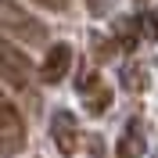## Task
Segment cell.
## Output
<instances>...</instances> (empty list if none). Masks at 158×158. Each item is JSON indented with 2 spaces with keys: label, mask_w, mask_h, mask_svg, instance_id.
<instances>
[{
  "label": "cell",
  "mask_w": 158,
  "mask_h": 158,
  "mask_svg": "<svg viewBox=\"0 0 158 158\" xmlns=\"http://www.w3.org/2000/svg\"><path fill=\"white\" fill-rule=\"evenodd\" d=\"M0 79L18 94H32V83H36V65L25 58V50H18L4 36H0Z\"/></svg>",
  "instance_id": "6da1fadb"
},
{
  "label": "cell",
  "mask_w": 158,
  "mask_h": 158,
  "mask_svg": "<svg viewBox=\"0 0 158 158\" xmlns=\"http://www.w3.org/2000/svg\"><path fill=\"white\" fill-rule=\"evenodd\" d=\"M0 29L11 32V36L25 40V43H47V25L32 15V11H25L22 4H15V0H0Z\"/></svg>",
  "instance_id": "7a4b0ae2"
},
{
  "label": "cell",
  "mask_w": 158,
  "mask_h": 158,
  "mask_svg": "<svg viewBox=\"0 0 158 158\" xmlns=\"http://www.w3.org/2000/svg\"><path fill=\"white\" fill-rule=\"evenodd\" d=\"M25 140H29V129L22 122L18 108L7 101V94H0V155L11 158L18 151H25Z\"/></svg>",
  "instance_id": "3957f363"
},
{
  "label": "cell",
  "mask_w": 158,
  "mask_h": 158,
  "mask_svg": "<svg viewBox=\"0 0 158 158\" xmlns=\"http://www.w3.org/2000/svg\"><path fill=\"white\" fill-rule=\"evenodd\" d=\"M76 90H79L83 108H86L90 115H104V111L111 108V90H108V83L101 79L97 69H86V72H83V76L76 79Z\"/></svg>",
  "instance_id": "277c9868"
},
{
  "label": "cell",
  "mask_w": 158,
  "mask_h": 158,
  "mask_svg": "<svg viewBox=\"0 0 158 158\" xmlns=\"http://www.w3.org/2000/svg\"><path fill=\"white\" fill-rule=\"evenodd\" d=\"M50 140H54V148L65 158H72L79 151V122H76L72 111H54V118H50Z\"/></svg>",
  "instance_id": "5b68a950"
},
{
  "label": "cell",
  "mask_w": 158,
  "mask_h": 158,
  "mask_svg": "<svg viewBox=\"0 0 158 158\" xmlns=\"http://www.w3.org/2000/svg\"><path fill=\"white\" fill-rule=\"evenodd\" d=\"M69 65H72V47L69 43H54V47H47L43 61L36 65V76L43 83H61L69 76Z\"/></svg>",
  "instance_id": "8992f818"
},
{
  "label": "cell",
  "mask_w": 158,
  "mask_h": 158,
  "mask_svg": "<svg viewBox=\"0 0 158 158\" xmlns=\"http://www.w3.org/2000/svg\"><path fill=\"white\" fill-rule=\"evenodd\" d=\"M115 151H118V158H140V155H144V129H140L137 118L126 122V129H122Z\"/></svg>",
  "instance_id": "52a82bcc"
},
{
  "label": "cell",
  "mask_w": 158,
  "mask_h": 158,
  "mask_svg": "<svg viewBox=\"0 0 158 158\" xmlns=\"http://www.w3.org/2000/svg\"><path fill=\"white\" fill-rule=\"evenodd\" d=\"M151 83L148 76V65H140V61H129V65H122V86L129 90V94H144Z\"/></svg>",
  "instance_id": "ba28073f"
},
{
  "label": "cell",
  "mask_w": 158,
  "mask_h": 158,
  "mask_svg": "<svg viewBox=\"0 0 158 158\" xmlns=\"http://www.w3.org/2000/svg\"><path fill=\"white\" fill-rule=\"evenodd\" d=\"M115 43L122 50H137V43H140V29H137V18H115Z\"/></svg>",
  "instance_id": "9c48e42d"
},
{
  "label": "cell",
  "mask_w": 158,
  "mask_h": 158,
  "mask_svg": "<svg viewBox=\"0 0 158 158\" xmlns=\"http://www.w3.org/2000/svg\"><path fill=\"white\" fill-rule=\"evenodd\" d=\"M137 29H140L144 40L155 43V40H158V15H155V11H140V15H137Z\"/></svg>",
  "instance_id": "30bf717a"
},
{
  "label": "cell",
  "mask_w": 158,
  "mask_h": 158,
  "mask_svg": "<svg viewBox=\"0 0 158 158\" xmlns=\"http://www.w3.org/2000/svg\"><path fill=\"white\" fill-rule=\"evenodd\" d=\"M32 4H40V7H50V11H69L72 0H32Z\"/></svg>",
  "instance_id": "8fae6325"
},
{
  "label": "cell",
  "mask_w": 158,
  "mask_h": 158,
  "mask_svg": "<svg viewBox=\"0 0 158 158\" xmlns=\"http://www.w3.org/2000/svg\"><path fill=\"white\" fill-rule=\"evenodd\" d=\"M86 11L94 15V18H101V15L108 11V0H86Z\"/></svg>",
  "instance_id": "7c38bea8"
}]
</instances>
